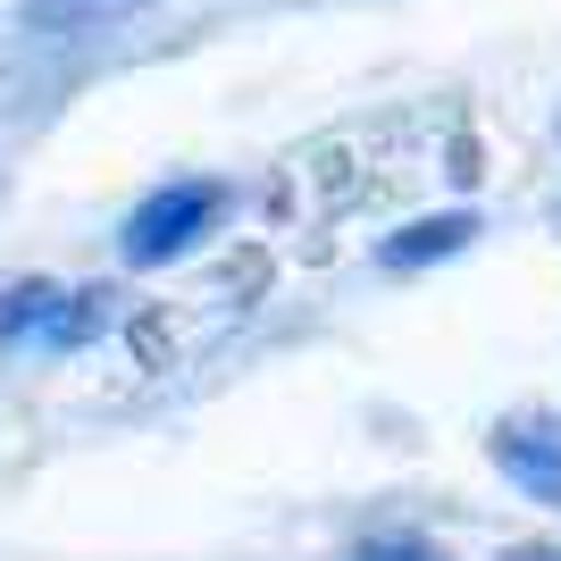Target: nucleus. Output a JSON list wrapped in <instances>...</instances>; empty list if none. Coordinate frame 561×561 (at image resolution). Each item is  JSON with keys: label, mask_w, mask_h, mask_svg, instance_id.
I'll return each instance as SVG.
<instances>
[{"label": "nucleus", "mask_w": 561, "mask_h": 561, "mask_svg": "<svg viewBox=\"0 0 561 561\" xmlns=\"http://www.w3.org/2000/svg\"><path fill=\"white\" fill-rule=\"evenodd\" d=\"M59 294H68V285H50V277H18V285H9V294H0V352L43 344V319H50Z\"/></svg>", "instance_id": "obj_6"}, {"label": "nucleus", "mask_w": 561, "mask_h": 561, "mask_svg": "<svg viewBox=\"0 0 561 561\" xmlns=\"http://www.w3.org/2000/svg\"><path fill=\"white\" fill-rule=\"evenodd\" d=\"M486 453L528 503H561V427L553 420H503L486 436Z\"/></svg>", "instance_id": "obj_2"}, {"label": "nucleus", "mask_w": 561, "mask_h": 561, "mask_svg": "<svg viewBox=\"0 0 561 561\" xmlns=\"http://www.w3.org/2000/svg\"><path fill=\"white\" fill-rule=\"evenodd\" d=\"M218 218H227V185H218V176H176V185H160L151 202H135V218L117 227V252H126V268H168V260H185Z\"/></svg>", "instance_id": "obj_1"}, {"label": "nucleus", "mask_w": 561, "mask_h": 561, "mask_svg": "<svg viewBox=\"0 0 561 561\" xmlns=\"http://www.w3.org/2000/svg\"><path fill=\"white\" fill-rule=\"evenodd\" d=\"M478 234H486V227H478V210H427V218H411L402 234H386V243H377V268L420 277V268H445V260H461Z\"/></svg>", "instance_id": "obj_3"}, {"label": "nucleus", "mask_w": 561, "mask_h": 561, "mask_svg": "<svg viewBox=\"0 0 561 561\" xmlns=\"http://www.w3.org/2000/svg\"><path fill=\"white\" fill-rule=\"evenodd\" d=\"M352 561H445V553H436L427 537H402V528H394V537H360Z\"/></svg>", "instance_id": "obj_7"}, {"label": "nucleus", "mask_w": 561, "mask_h": 561, "mask_svg": "<svg viewBox=\"0 0 561 561\" xmlns=\"http://www.w3.org/2000/svg\"><path fill=\"white\" fill-rule=\"evenodd\" d=\"M117 319V294L110 285H84V294H59L50 302V319H43V352H84L101 328Z\"/></svg>", "instance_id": "obj_4"}, {"label": "nucleus", "mask_w": 561, "mask_h": 561, "mask_svg": "<svg viewBox=\"0 0 561 561\" xmlns=\"http://www.w3.org/2000/svg\"><path fill=\"white\" fill-rule=\"evenodd\" d=\"M503 561H561L553 545H519V553H503Z\"/></svg>", "instance_id": "obj_8"}, {"label": "nucleus", "mask_w": 561, "mask_h": 561, "mask_svg": "<svg viewBox=\"0 0 561 561\" xmlns=\"http://www.w3.org/2000/svg\"><path fill=\"white\" fill-rule=\"evenodd\" d=\"M553 135H561V110H553Z\"/></svg>", "instance_id": "obj_9"}, {"label": "nucleus", "mask_w": 561, "mask_h": 561, "mask_svg": "<svg viewBox=\"0 0 561 561\" xmlns=\"http://www.w3.org/2000/svg\"><path fill=\"white\" fill-rule=\"evenodd\" d=\"M135 9H151V0H18L25 34H93V25H117Z\"/></svg>", "instance_id": "obj_5"}]
</instances>
